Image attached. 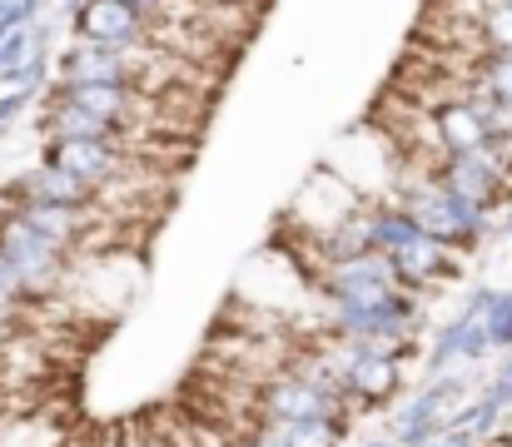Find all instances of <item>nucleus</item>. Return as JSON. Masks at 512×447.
I'll use <instances>...</instances> for the list:
<instances>
[{
    "label": "nucleus",
    "mask_w": 512,
    "mask_h": 447,
    "mask_svg": "<svg viewBox=\"0 0 512 447\" xmlns=\"http://www.w3.org/2000/svg\"><path fill=\"white\" fill-rule=\"evenodd\" d=\"M70 30L85 45H115V50H165L160 30L145 10H135L130 0H80L70 10Z\"/></svg>",
    "instance_id": "f257e3e1"
},
{
    "label": "nucleus",
    "mask_w": 512,
    "mask_h": 447,
    "mask_svg": "<svg viewBox=\"0 0 512 447\" xmlns=\"http://www.w3.org/2000/svg\"><path fill=\"white\" fill-rule=\"evenodd\" d=\"M468 80L483 85L493 100L512 105V55H503V50H478L473 65H468Z\"/></svg>",
    "instance_id": "f03ea898"
},
{
    "label": "nucleus",
    "mask_w": 512,
    "mask_h": 447,
    "mask_svg": "<svg viewBox=\"0 0 512 447\" xmlns=\"http://www.w3.org/2000/svg\"><path fill=\"white\" fill-rule=\"evenodd\" d=\"M503 234H508V239H512V209H508V214H503Z\"/></svg>",
    "instance_id": "7ed1b4c3"
}]
</instances>
